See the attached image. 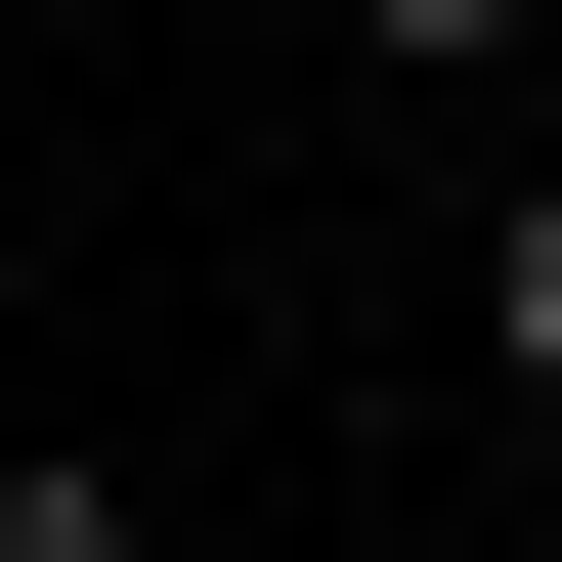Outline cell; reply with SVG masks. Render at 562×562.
I'll return each instance as SVG.
<instances>
[{
  "mask_svg": "<svg viewBox=\"0 0 562 562\" xmlns=\"http://www.w3.org/2000/svg\"><path fill=\"white\" fill-rule=\"evenodd\" d=\"M347 44H390V87H562V0H347Z\"/></svg>",
  "mask_w": 562,
  "mask_h": 562,
  "instance_id": "cell-2",
  "label": "cell"
},
{
  "mask_svg": "<svg viewBox=\"0 0 562 562\" xmlns=\"http://www.w3.org/2000/svg\"><path fill=\"white\" fill-rule=\"evenodd\" d=\"M476 432H562V173L476 216Z\"/></svg>",
  "mask_w": 562,
  "mask_h": 562,
  "instance_id": "cell-1",
  "label": "cell"
}]
</instances>
